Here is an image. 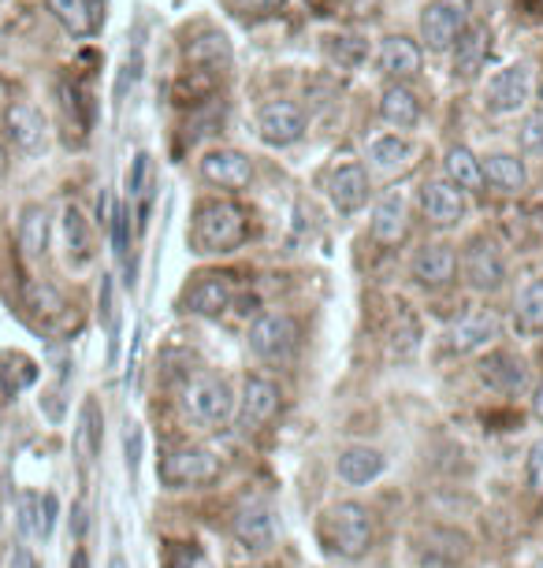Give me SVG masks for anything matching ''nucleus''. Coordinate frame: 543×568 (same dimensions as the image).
<instances>
[{"mask_svg": "<svg viewBox=\"0 0 543 568\" xmlns=\"http://www.w3.org/2000/svg\"><path fill=\"white\" fill-rule=\"evenodd\" d=\"M247 242V212L235 201H201L194 220H190V250L201 256L231 253Z\"/></svg>", "mask_w": 543, "mask_h": 568, "instance_id": "nucleus-1", "label": "nucleus"}, {"mask_svg": "<svg viewBox=\"0 0 543 568\" xmlns=\"http://www.w3.org/2000/svg\"><path fill=\"white\" fill-rule=\"evenodd\" d=\"M321 542L328 546V554L358 561L376 542V520L361 501H339L321 517Z\"/></svg>", "mask_w": 543, "mask_h": 568, "instance_id": "nucleus-2", "label": "nucleus"}, {"mask_svg": "<svg viewBox=\"0 0 543 568\" xmlns=\"http://www.w3.org/2000/svg\"><path fill=\"white\" fill-rule=\"evenodd\" d=\"M183 413L198 427H223L235 416V390L220 375H198L183 390Z\"/></svg>", "mask_w": 543, "mask_h": 568, "instance_id": "nucleus-3", "label": "nucleus"}, {"mask_svg": "<svg viewBox=\"0 0 543 568\" xmlns=\"http://www.w3.org/2000/svg\"><path fill=\"white\" fill-rule=\"evenodd\" d=\"M161 484L168 490H183V487H201L212 484L220 476V457L205 446H179L172 454H164L161 460Z\"/></svg>", "mask_w": 543, "mask_h": 568, "instance_id": "nucleus-4", "label": "nucleus"}, {"mask_svg": "<svg viewBox=\"0 0 543 568\" xmlns=\"http://www.w3.org/2000/svg\"><path fill=\"white\" fill-rule=\"evenodd\" d=\"M473 4L470 0H432L421 12V41L432 52L454 49V41L462 38V30L470 27Z\"/></svg>", "mask_w": 543, "mask_h": 568, "instance_id": "nucleus-5", "label": "nucleus"}, {"mask_svg": "<svg viewBox=\"0 0 543 568\" xmlns=\"http://www.w3.org/2000/svg\"><path fill=\"white\" fill-rule=\"evenodd\" d=\"M298 338H302V327L291 313H261L250 324V349L258 353L261 361H291L298 349Z\"/></svg>", "mask_w": 543, "mask_h": 568, "instance_id": "nucleus-6", "label": "nucleus"}, {"mask_svg": "<svg viewBox=\"0 0 543 568\" xmlns=\"http://www.w3.org/2000/svg\"><path fill=\"white\" fill-rule=\"evenodd\" d=\"M283 405V394L275 387L272 379H264V375H250L247 383H242V394L235 398V420H239V432H261L264 424L275 420V413H280Z\"/></svg>", "mask_w": 543, "mask_h": 568, "instance_id": "nucleus-7", "label": "nucleus"}, {"mask_svg": "<svg viewBox=\"0 0 543 568\" xmlns=\"http://www.w3.org/2000/svg\"><path fill=\"white\" fill-rule=\"evenodd\" d=\"M532 101V68L529 63H510L487 82L484 109L492 115H514Z\"/></svg>", "mask_w": 543, "mask_h": 568, "instance_id": "nucleus-8", "label": "nucleus"}, {"mask_svg": "<svg viewBox=\"0 0 543 568\" xmlns=\"http://www.w3.org/2000/svg\"><path fill=\"white\" fill-rule=\"evenodd\" d=\"M4 138L19 153L38 156V153H46V145H49V120L41 115L38 104L12 101L4 109Z\"/></svg>", "mask_w": 543, "mask_h": 568, "instance_id": "nucleus-9", "label": "nucleus"}, {"mask_svg": "<svg viewBox=\"0 0 543 568\" xmlns=\"http://www.w3.org/2000/svg\"><path fill=\"white\" fill-rule=\"evenodd\" d=\"M418 557L424 568H465L473 557V542L454 528H429L418 539Z\"/></svg>", "mask_w": 543, "mask_h": 568, "instance_id": "nucleus-10", "label": "nucleus"}, {"mask_svg": "<svg viewBox=\"0 0 543 568\" xmlns=\"http://www.w3.org/2000/svg\"><path fill=\"white\" fill-rule=\"evenodd\" d=\"M231 302H235V278L228 272L194 275V283H190L183 294V308L194 316H220V313H228Z\"/></svg>", "mask_w": 543, "mask_h": 568, "instance_id": "nucleus-11", "label": "nucleus"}, {"mask_svg": "<svg viewBox=\"0 0 543 568\" xmlns=\"http://www.w3.org/2000/svg\"><path fill=\"white\" fill-rule=\"evenodd\" d=\"M465 283L473 286L476 294H495L503 291L506 283V261L499 253V245L492 239H473L470 250H465Z\"/></svg>", "mask_w": 543, "mask_h": 568, "instance_id": "nucleus-12", "label": "nucleus"}, {"mask_svg": "<svg viewBox=\"0 0 543 568\" xmlns=\"http://www.w3.org/2000/svg\"><path fill=\"white\" fill-rule=\"evenodd\" d=\"M258 134L264 145L286 149L305 138V112L294 101H269L258 112Z\"/></svg>", "mask_w": 543, "mask_h": 568, "instance_id": "nucleus-13", "label": "nucleus"}, {"mask_svg": "<svg viewBox=\"0 0 543 568\" xmlns=\"http://www.w3.org/2000/svg\"><path fill=\"white\" fill-rule=\"evenodd\" d=\"M421 212L432 227H454V223L465 220L470 212V201H465V190H457L454 182L446 179H432L421 186Z\"/></svg>", "mask_w": 543, "mask_h": 568, "instance_id": "nucleus-14", "label": "nucleus"}, {"mask_svg": "<svg viewBox=\"0 0 543 568\" xmlns=\"http://www.w3.org/2000/svg\"><path fill=\"white\" fill-rule=\"evenodd\" d=\"M201 179L220 190H247L253 179L250 156L239 153V149H209L201 156Z\"/></svg>", "mask_w": 543, "mask_h": 568, "instance_id": "nucleus-15", "label": "nucleus"}, {"mask_svg": "<svg viewBox=\"0 0 543 568\" xmlns=\"http://www.w3.org/2000/svg\"><path fill=\"white\" fill-rule=\"evenodd\" d=\"M481 379L495 394H506V398H510V394H525L529 364H525V357H517V353L495 349V353H487V357L481 361Z\"/></svg>", "mask_w": 543, "mask_h": 568, "instance_id": "nucleus-16", "label": "nucleus"}, {"mask_svg": "<svg viewBox=\"0 0 543 568\" xmlns=\"http://www.w3.org/2000/svg\"><path fill=\"white\" fill-rule=\"evenodd\" d=\"M410 272L424 291H443V286H451L457 272V256L451 245H421L410 261Z\"/></svg>", "mask_w": 543, "mask_h": 568, "instance_id": "nucleus-17", "label": "nucleus"}, {"mask_svg": "<svg viewBox=\"0 0 543 568\" xmlns=\"http://www.w3.org/2000/svg\"><path fill=\"white\" fill-rule=\"evenodd\" d=\"M499 335V316L492 308H473L470 316H462L446 331V349L451 353H476Z\"/></svg>", "mask_w": 543, "mask_h": 568, "instance_id": "nucleus-18", "label": "nucleus"}, {"mask_svg": "<svg viewBox=\"0 0 543 568\" xmlns=\"http://www.w3.org/2000/svg\"><path fill=\"white\" fill-rule=\"evenodd\" d=\"M231 531H235L242 550L250 554H264L275 546V520L264 506H242L231 520Z\"/></svg>", "mask_w": 543, "mask_h": 568, "instance_id": "nucleus-19", "label": "nucleus"}, {"mask_svg": "<svg viewBox=\"0 0 543 568\" xmlns=\"http://www.w3.org/2000/svg\"><path fill=\"white\" fill-rule=\"evenodd\" d=\"M492 57V30L481 23H470L462 38L454 41V74L457 79H476Z\"/></svg>", "mask_w": 543, "mask_h": 568, "instance_id": "nucleus-20", "label": "nucleus"}, {"mask_svg": "<svg viewBox=\"0 0 543 568\" xmlns=\"http://www.w3.org/2000/svg\"><path fill=\"white\" fill-rule=\"evenodd\" d=\"M328 197H332V205L350 216V212H358L361 205L369 201V175L361 164H343L332 171V179H328Z\"/></svg>", "mask_w": 543, "mask_h": 568, "instance_id": "nucleus-21", "label": "nucleus"}, {"mask_svg": "<svg viewBox=\"0 0 543 568\" xmlns=\"http://www.w3.org/2000/svg\"><path fill=\"white\" fill-rule=\"evenodd\" d=\"M183 60H187V68H205V71L223 74L231 68V41L223 30H201L198 38L187 41Z\"/></svg>", "mask_w": 543, "mask_h": 568, "instance_id": "nucleus-22", "label": "nucleus"}, {"mask_svg": "<svg viewBox=\"0 0 543 568\" xmlns=\"http://www.w3.org/2000/svg\"><path fill=\"white\" fill-rule=\"evenodd\" d=\"M383 465H388V460H383L380 449H372V446H346L335 460L339 479L350 487H365V484H372V479H380Z\"/></svg>", "mask_w": 543, "mask_h": 568, "instance_id": "nucleus-23", "label": "nucleus"}, {"mask_svg": "<svg viewBox=\"0 0 543 568\" xmlns=\"http://www.w3.org/2000/svg\"><path fill=\"white\" fill-rule=\"evenodd\" d=\"M380 120L388 126H395V131H410V126H418V120H421L418 93L402 82H391L380 98Z\"/></svg>", "mask_w": 543, "mask_h": 568, "instance_id": "nucleus-24", "label": "nucleus"}, {"mask_svg": "<svg viewBox=\"0 0 543 568\" xmlns=\"http://www.w3.org/2000/svg\"><path fill=\"white\" fill-rule=\"evenodd\" d=\"M380 71L388 74V79H413V74L421 71V49H418V41H410V38H402V34H391V38H383V45H380Z\"/></svg>", "mask_w": 543, "mask_h": 568, "instance_id": "nucleus-25", "label": "nucleus"}, {"mask_svg": "<svg viewBox=\"0 0 543 568\" xmlns=\"http://www.w3.org/2000/svg\"><path fill=\"white\" fill-rule=\"evenodd\" d=\"M369 231L380 245H399L406 239V201H402V194H388L376 201Z\"/></svg>", "mask_w": 543, "mask_h": 568, "instance_id": "nucleus-26", "label": "nucleus"}, {"mask_svg": "<svg viewBox=\"0 0 543 568\" xmlns=\"http://www.w3.org/2000/svg\"><path fill=\"white\" fill-rule=\"evenodd\" d=\"M443 175H446V182H454L457 190H465V194H476V190H484V186H487L481 160H476V156H473V149H465V145L446 149V156H443Z\"/></svg>", "mask_w": 543, "mask_h": 568, "instance_id": "nucleus-27", "label": "nucleus"}, {"mask_svg": "<svg viewBox=\"0 0 543 568\" xmlns=\"http://www.w3.org/2000/svg\"><path fill=\"white\" fill-rule=\"evenodd\" d=\"M410 160H413V145L402 134L376 138V142L369 145V164L383 171V175H395V171L410 168Z\"/></svg>", "mask_w": 543, "mask_h": 568, "instance_id": "nucleus-28", "label": "nucleus"}, {"mask_svg": "<svg viewBox=\"0 0 543 568\" xmlns=\"http://www.w3.org/2000/svg\"><path fill=\"white\" fill-rule=\"evenodd\" d=\"M481 168H484V182H492L495 190H503V194H517V190H525V164H521L517 156H510V153H495V156H487L481 160Z\"/></svg>", "mask_w": 543, "mask_h": 568, "instance_id": "nucleus-29", "label": "nucleus"}, {"mask_svg": "<svg viewBox=\"0 0 543 568\" xmlns=\"http://www.w3.org/2000/svg\"><path fill=\"white\" fill-rule=\"evenodd\" d=\"M19 250L27 256H41L49 250V212L41 205H27L19 212Z\"/></svg>", "mask_w": 543, "mask_h": 568, "instance_id": "nucleus-30", "label": "nucleus"}, {"mask_svg": "<svg viewBox=\"0 0 543 568\" xmlns=\"http://www.w3.org/2000/svg\"><path fill=\"white\" fill-rule=\"evenodd\" d=\"M514 327L521 335H540L543 331V278H532L514 302Z\"/></svg>", "mask_w": 543, "mask_h": 568, "instance_id": "nucleus-31", "label": "nucleus"}, {"mask_svg": "<svg viewBox=\"0 0 543 568\" xmlns=\"http://www.w3.org/2000/svg\"><path fill=\"white\" fill-rule=\"evenodd\" d=\"M46 4H49V12L57 16V23L74 38H87L90 30L98 27L87 0H46Z\"/></svg>", "mask_w": 543, "mask_h": 568, "instance_id": "nucleus-32", "label": "nucleus"}, {"mask_svg": "<svg viewBox=\"0 0 543 568\" xmlns=\"http://www.w3.org/2000/svg\"><path fill=\"white\" fill-rule=\"evenodd\" d=\"M34 379H38V364L23 357V353H4L0 357V387H4V394L27 390Z\"/></svg>", "mask_w": 543, "mask_h": 568, "instance_id": "nucleus-33", "label": "nucleus"}, {"mask_svg": "<svg viewBox=\"0 0 543 568\" xmlns=\"http://www.w3.org/2000/svg\"><path fill=\"white\" fill-rule=\"evenodd\" d=\"M63 242H68V253L79 264L90 261L93 242H90V223H87V216H82V209H74V205L63 209Z\"/></svg>", "mask_w": 543, "mask_h": 568, "instance_id": "nucleus-34", "label": "nucleus"}, {"mask_svg": "<svg viewBox=\"0 0 543 568\" xmlns=\"http://www.w3.org/2000/svg\"><path fill=\"white\" fill-rule=\"evenodd\" d=\"M127 190H131V197L138 201V216H142V223H145L149 201H153V156L149 153L134 156L131 175H127Z\"/></svg>", "mask_w": 543, "mask_h": 568, "instance_id": "nucleus-35", "label": "nucleus"}, {"mask_svg": "<svg viewBox=\"0 0 543 568\" xmlns=\"http://www.w3.org/2000/svg\"><path fill=\"white\" fill-rule=\"evenodd\" d=\"M421 346V327L418 320H413V313L406 305H399L395 320H391V349L399 353V357H413Z\"/></svg>", "mask_w": 543, "mask_h": 568, "instance_id": "nucleus-36", "label": "nucleus"}, {"mask_svg": "<svg viewBox=\"0 0 543 568\" xmlns=\"http://www.w3.org/2000/svg\"><path fill=\"white\" fill-rule=\"evenodd\" d=\"M365 57H369V45H365V38H358V34H339L328 41V60L346 71H354Z\"/></svg>", "mask_w": 543, "mask_h": 568, "instance_id": "nucleus-37", "label": "nucleus"}, {"mask_svg": "<svg viewBox=\"0 0 543 568\" xmlns=\"http://www.w3.org/2000/svg\"><path fill=\"white\" fill-rule=\"evenodd\" d=\"M101 449V409L98 402H87L82 405V454L93 457Z\"/></svg>", "mask_w": 543, "mask_h": 568, "instance_id": "nucleus-38", "label": "nucleus"}, {"mask_svg": "<svg viewBox=\"0 0 543 568\" xmlns=\"http://www.w3.org/2000/svg\"><path fill=\"white\" fill-rule=\"evenodd\" d=\"M27 297H30V308H34L38 316H46V320L60 316L63 308H68V305H63V297H60L57 291H52V286H46V283H34V286H30Z\"/></svg>", "mask_w": 543, "mask_h": 568, "instance_id": "nucleus-39", "label": "nucleus"}, {"mask_svg": "<svg viewBox=\"0 0 543 568\" xmlns=\"http://www.w3.org/2000/svg\"><path fill=\"white\" fill-rule=\"evenodd\" d=\"M112 242H115V256L127 261V250H131V212H127V205H115L112 212Z\"/></svg>", "mask_w": 543, "mask_h": 568, "instance_id": "nucleus-40", "label": "nucleus"}, {"mask_svg": "<svg viewBox=\"0 0 543 568\" xmlns=\"http://www.w3.org/2000/svg\"><path fill=\"white\" fill-rule=\"evenodd\" d=\"M517 142H521V149H529V153H540L543 149V112L525 115V123H521V131H517Z\"/></svg>", "mask_w": 543, "mask_h": 568, "instance_id": "nucleus-41", "label": "nucleus"}, {"mask_svg": "<svg viewBox=\"0 0 543 568\" xmlns=\"http://www.w3.org/2000/svg\"><path fill=\"white\" fill-rule=\"evenodd\" d=\"M525 479H529V490H532V495H543V438L529 449Z\"/></svg>", "mask_w": 543, "mask_h": 568, "instance_id": "nucleus-42", "label": "nucleus"}, {"mask_svg": "<svg viewBox=\"0 0 543 568\" xmlns=\"http://www.w3.org/2000/svg\"><path fill=\"white\" fill-rule=\"evenodd\" d=\"M41 498H23V531L41 535V513H38Z\"/></svg>", "mask_w": 543, "mask_h": 568, "instance_id": "nucleus-43", "label": "nucleus"}, {"mask_svg": "<svg viewBox=\"0 0 543 568\" xmlns=\"http://www.w3.org/2000/svg\"><path fill=\"white\" fill-rule=\"evenodd\" d=\"M38 506H41V539H46V535L52 531V524H57V498L46 495Z\"/></svg>", "mask_w": 543, "mask_h": 568, "instance_id": "nucleus-44", "label": "nucleus"}, {"mask_svg": "<svg viewBox=\"0 0 543 568\" xmlns=\"http://www.w3.org/2000/svg\"><path fill=\"white\" fill-rule=\"evenodd\" d=\"M242 12H275V8H283L286 0H235Z\"/></svg>", "mask_w": 543, "mask_h": 568, "instance_id": "nucleus-45", "label": "nucleus"}, {"mask_svg": "<svg viewBox=\"0 0 543 568\" xmlns=\"http://www.w3.org/2000/svg\"><path fill=\"white\" fill-rule=\"evenodd\" d=\"M138 446H142V438H138V432L131 427V435H127V465H131V471L138 468Z\"/></svg>", "mask_w": 543, "mask_h": 568, "instance_id": "nucleus-46", "label": "nucleus"}, {"mask_svg": "<svg viewBox=\"0 0 543 568\" xmlns=\"http://www.w3.org/2000/svg\"><path fill=\"white\" fill-rule=\"evenodd\" d=\"M532 413H536V420L543 424V383L536 387V398H532Z\"/></svg>", "mask_w": 543, "mask_h": 568, "instance_id": "nucleus-47", "label": "nucleus"}, {"mask_svg": "<svg viewBox=\"0 0 543 568\" xmlns=\"http://www.w3.org/2000/svg\"><path fill=\"white\" fill-rule=\"evenodd\" d=\"M82 517H87V509H82V506H74V535H82V531H87V520H82Z\"/></svg>", "mask_w": 543, "mask_h": 568, "instance_id": "nucleus-48", "label": "nucleus"}, {"mask_svg": "<svg viewBox=\"0 0 543 568\" xmlns=\"http://www.w3.org/2000/svg\"><path fill=\"white\" fill-rule=\"evenodd\" d=\"M12 568H34V557H30L27 550H19V554H16V561H12Z\"/></svg>", "mask_w": 543, "mask_h": 568, "instance_id": "nucleus-49", "label": "nucleus"}, {"mask_svg": "<svg viewBox=\"0 0 543 568\" xmlns=\"http://www.w3.org/2000/svg\"><path fill=\"white\" fill-rule=\"evenodd\" d=\"M71 568H90V561H87V550H74V557H71Z\"/></svg>", "mask_w": 543, "mask_h": 568, "instance_id": "nucleus-50", "label": "nucleus"}, {"mask_svg": "<svg viewBox=\"0 0 543 568\" xmlns=\"http://www.w3.org/2000/svg\"><path fill=\"white\" fill-rule=\"evenodd\" d=\"M109 568H131V565H127V557H123V554H112V561H109Z\"/></svg>", "mask_w": 543, "mask_h": 568, "instance_id": "nucleus-51", "label": "nucleus"}, {"mask_svg": "<svg viewBox=\"0 0 543 568\" xmlns=\"http://www.w3.org/2000/svg\"><path fill=\"white\" fill-rule=\"evenodd\" d=\"M87 4H90V12H93V23H98V19H101V0H87Z\"/></svg>", "mask_w": 543, "mask_h": 568, "instance_id": "nucleus-52", "label": "nucleus"}, {"mask_svg": "<svg viewBox=\"0 0 543 568\" xmlns=\"http://www.w3.org/2000/svg\"><path fill=\"white\" fill-rule=\"evenodd\" d=\"M8 171V153H4V145H0V175Z\"/></svg>", "mask_w": 543, "mask_h": 568, "instance_id": "nucleus-53", "label": "nucleus"}, {"mask_svg": "<svg viewBox=\"0 0 543 568\" xmlns=\"http://www.w3.org/2000/svg\"><path fill=\"white\" fill-rule=\"evenodd\" d=\"M536 4H540V8H543V0H536Z\"/></svg>", "mask_w": 543, "mask_h": 568, "instance_id": "nucleus-54", "label": "nucleus"}]
</instances>
